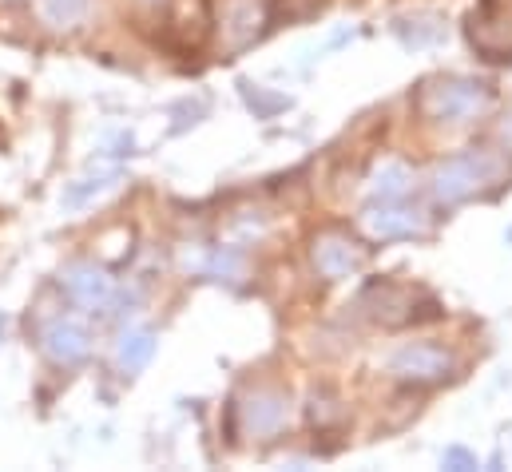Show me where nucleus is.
<instances>
[{"label": "nucleus", "mask_w": 512, "mask_h": 472, "mask_svg": "<svg viewBox=\"0 0 512 472\" xmlns=\"http://www.w3.org/2000/svg\"><path fill=\"white\" fill-rule=\"evenodd\" d=\"M64 290H68V298L76 306H84L92 314L108 310V302H112V278L104 270H96V266H84V262L64 274Z\"/></svg>", "instance_id": "423d86ee"}, {"label": "nucleus", "mask_w": 512, "mask_h": 472, "mask_svg": "<svg viewBox=\"0 0 512 472\" xmlns=\"http://www.w3.org/2000/svg\"><path fill=\"white\" fill-rule=\"evenodd\" d=\"M389 369H393L401 381L425 385V381H441V377L453 369V361H449L445 350H437V346H405L401 354H393Z\"/></svg>", "instance_id": "20e7f679"}, {"label": "nucleus", "mask_w": 512, "mask_h": 472, "mask_svg": "<svg viewBox=\"0 0 512 472\" xmlns=\"http://www.w3.org/2000/svg\"><path fill=\"white\" fill-rule=\"evenodd\" d=\"M362 223L374 238H413L425 231V215L401 207L397 199H382V207H370Z\"/></svg>", "instance_id": "39448f33"}, {"label": "nucleus", "mask_w": 512, "mask_h": 472, "mask_svg": "<svg viewBox=\"0 0 512 472\" xmlns=\"http://www.w3.org/2000/svg\"><path fill=\"white\" fill-rule=\"evenodd\" d=\"M445 465H469V469H473L477 461H473L465 449H449V453H445Z\"/></svg>", "instance_id": "f8f14e48"}, {"label": "nucleus", "mask_w": 512, "mask_h": 472, "mask_svg": "<svg viewBox=\"0 0 512 472\" xmlns=\"http://www.w3.org/2000/svg\"><path fill=\"white\" fill-rule=\"evenodd\" d=\"M155 350V338H151V330H135L124 338V346H120V369L124 373H135V369H143L147 365V357Z\"/></svg>", "instance_id": "9d476101"}, {"label": "nucleus", "mask_w": 512, "mask_h": 472, "mask_svg": "<svg viewBox=\"0 0 512 472\" xmlns=\"http://www.w3.org/2000/svg\"><path fill=\"white\" fill-rule=\"evenodd\" d=\"M286 421V401L278 393H258L255 401L247 405V425L255 433H274Z\"/></svg>", "instance_id": "6e6552de"}, {"label": "nucleus", "mask_w": 512, "mask_h": 472, "mask_svg": "<svg viewBox=\"0 0 512 472\" xmlns=\"http://www.w3.org/2000/svg\"><path fill=\"white\" fill-rule=\"evenodd\" d=\"M409 171L401 167V163H389V167H382L378 171V179H374V195L378 199H401L405 191H409Z\"/></svg>", "instance_id": "9b49d317"}, {"label": "nucleus", "mask_w": 512, "mask_h": 472, "mask_svg": "<svg viewBox=\"0 0 512 472\" xmlns=\"http://www.w3.org/2000/svg\"><path fill=\"white\" fill-rule=\"evenodd\" d=\"M489 108V92L481 88V84H465V80H453V84H437V88H429V96H425V112L437 119H469L477 116V112H485Z\"/></svg>", "instance_id": "f03ea898"}, {"label": "nucleus", "mask_w": 512, "mask_h": 472, "mask_svg": "<svg viewBox=\"0 0 512 472\" xmlns=\"http://www.w3.org/2000/svg\"><path fill=\"white\" fill-rule=\"evenodd\" d=\"M501 135H505V143L512 147V116L505 119V123H501Z\"/></svg>", "instance_id": "ddd939ff"}, {"label": "nucleus", "mask_w": 512, "mask_h": 472, "mask_svg": "<svg viewBox=\"0 0 512 472\" xmlns=\"http://www.w3.org/2000/svg\"><path fill=\"white\" fill-rule=\"evenodd\" d=\"M44 350H48V357H56V361H64V365H76V361L88 357V334H84L76 322L60 318V322H52V326L44 330Z\"/></svg>", "instance_id": "0eeeda50"}, {"label": "nucleus", "mask_w": 512, "mask_h": 472, "mask_svg": "<svg viewBox=\"0 0 512 472\" xmlns=\"http://www.w3.org/2000/svg\"><path fill=\"white\" fill-rule=\"evenodd\" d=\"M36 8L52 28H76L88 16V0H36Z\"/></svg>", "instance_id": "1a4fd4ad"}, {"label": "nucleus", "mask_w": 512, "mask_h": 472, "mask_svg": "<svg viewBox=\"0 0 512 472\" xmlns=\"http://www.w3.org/2000/svg\"><path fill=\"white\" fill-rule=\"evenodd\" d=\"M366 262V250L354 242V238L338 235V231H326V235L314 238V266L326 274V278H350L358 274Z\"/></svg>", "instance_id": "7ed1b4c3"}, {"label": "nucleus", "mask_w": 512, "mask_h": 472, "mask_svg": "<svg viewBox=\"0 0 512 472\" xmlns=\"http://www.w3.org/2000/svg\"><path fill=\"white\" fill-rule=\"evenodd\" d=\"M497 175H501L497 159L473 151V155H457V159L441 163V167H437V179H433V191H437L441 203H461V199H469L481 183H493Z\"/></svg>", "instance_id": "f257e3e1"}]
</instances>
